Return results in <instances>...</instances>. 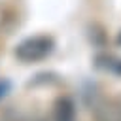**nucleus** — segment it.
I'll return each mask as SVG.
<instances>
[{"mask_svg":"<svg viewBox=\"0 0 121 121\" xmlns=\"http://www.w3.org/2000/svg\"><path fill=\"white\" fill-rule=\"evenodd\" d=\"M53 47H55L53 38H49V36H32V38H26L25 42H21L17 45L15 57L23 62H36V60L45 59L47 55H51Z\"/></svg>","mask_w":121,"mask_h":121,"instance_id":"obj_1","label":"nucleus"},{"mask_svg":"<svg viewBox=\"0 0 121 121\" xmlns=\"http://www.w3.org/2000/svg\"><path fill=\"white\" fill-rule=\"evenodd\" d=\"M53 121H76V104L68 96H60L53 106Z\"/></svg>","mask_w":121,"mask_h":121,"instance_id":"obj_2","label":"nucleus"},{"mask_svg":"<svg viewBox=\"0 0 121 121\" xmlns=\"http://www.w3.org/2000/svg\"><path fill=\"white\" fill-rule=\"evenodd\" d=\"M96 119L98 121H121V110L113 102H102L96 106Z\"/></svg>","mask_w":121,"mask_h":121,"instance_id":"obj_3","label":"nucleus"},{"mask_svg":"<svg viewBox=\"0 0 121 121\" xmlns=\"http://www.w3.org/2000/svg\"><path fill=\"white\" fill-rule=\"evenodd\" d=\"M8 89H9V83L8 81H0V98L8 93Z\"/></svg>","mask_w":121,"mask_h":121,"instance_id":"obj_4","label":"nucleus"}]
</instances>
